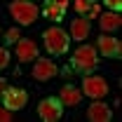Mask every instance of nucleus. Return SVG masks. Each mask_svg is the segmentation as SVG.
I'll return each instance as SVG.
<instances>
[{"mask_svg":"<svg viewBox=\"0 0 122 122\" xmlns=\"http://www.w3.org/2000/svg\"><path fill=\"white\" fill-rule=\"evenodd\" d=\"M87 120L89 122H110L113 120V110L101 99H94V103L87 108Z\"/></svg>","mask_w":122,"mask_h":122,"instance_id":"6e6552de","label":"nucleus"},{"mask_svg":"<svg viewBox=\"0 0 122 122\" xmlns=\"http://www.w3.org/2000/svg\"><path fill=\"white\" fill-rule=\"evenodd\" d=\"M5 87H7V82H5V80L0 77V94H2V89H5Z\"/></svg>","mask_w":122,"mask_h":122,"instance_id":"4be33fe9","label":"nucleus"},{"mask_svg":"<svg viewBox=\"0 0 122 122\" xmlns=\"http://www.w3.org/2000/svg\"><path fill=\"white\" fill-rule=\"evenodd\" d=\"M16 59L21 61V63L38 59V45L30 38H19L16 40Z\"/></svg>","mask_w":122,"mask_h":122,"instance_id":"9d476101","label":"nucleus"},{"mask_svg":"<svg viewBox=\"0 0 122 122\" xmlns=\"http://www.w3.org/2000/svg\"><path fill=\"white\" fill-rule=\"evenodd\" d=\"M0 99H2V106L10 108L14 113V110H21V108L26 106L28 94H26V89H21V87H5L2 94H0Z\"/></svg>","mask_w":122,"mask_h":122,"instance_id":"20e7f679","label":"nucleus"},{"mask_svg":"<svg viewBox=\"0 0 122 122\" xmlns=\"http://www.w3.org/2000/svg\"><path fill=\"white\" fill-rule=\"evenodd\" d=\"M59 73L56 63L52 59H35V66H33V77L45 82V80H52V77Z\"/></svg>","mask_w":122,"mask_h":122,"instance_id":"1a4fd4ad","label":"nucleus"},{"mask_svg":"<svg viewBox=\"0 0 122 122\" xmlns=\"http://www.w3.org/2000/svg\"><path fill=\"white\" fill-rule=\"evenodd\" d=\"M59 101L63 106H77L82 101V89H77L73 85H63L59 92Z\"/></svg>","mask_w":122,"mask_h":122,"instance_id":"f8f14e48","label":"nucleus"},{"mask_svg":"<svg viewBox=\"0 0 122 122\" xmlns=\"http://www.w3.org/2000/svg\"><path fill=\"white\" fill-rule=\"evenodd\" d=\"M7 63H10V52H7L5 47H0V71L7 68Z\"/></svg>","mask_w":122,"mask_h":122,"instance_id":"f3484780","label":"nucleus"},{"mask_svg":"<svg viewBox=\"0 0 122 122\" xmlns=\"http://www.w3.org/2000/svg\"><path fill=\"white\" fill-rule=\"evenodd\" d=\"M92 5H94V0H75V12L77 14H87V10H89Z\"/></svg>","mask_w":122,"mask_h":122,"instance_id":"2eb2a0df","label":"nucleus"},{"mask_svg":"<svg viewBox=\"0 0 122 122\" xmlns=\"http://www.w3.org/2000/svg\"><path fill=\"white\" fill-rule=\"evenodd\" d=\"M12 120V110H10V108H0V122H10Z\"/></svg>","mask_w":122,"mask_h":122,"instance_id":"6ab92c4d","label":"nucleus"},{"mask_svg":"<svg viewBox=\"0 0 122 122\" xmlns=\"http://www.w3.org/2000/svg\"><path fill=\"white\" fill-rule=\"evenodd\" d=\"M63 113V103H61L56 96H47L38 103V115L42 117L45 122H56Z\"/></svg>","mask_w":122,"mask_h":122,"instance_id":"39448f33","label":"nucleus"},{"mask_svg":"<svg viewBox=\"0 0 122 122\" xmlns=\"http://www.w3.org/2000/svg\"><path fill=\"white\" fill-rule=\"evenodd\" d=\"M92 33V24L87 16H77V19H73L71 21V38L73 40H77V42H82V40H87Z\"/></svg>","mask_w":122,"mask_h":122,"instance_id":"9b49d317","label":"nucleus"},{"mask_svg":"<svg viewBox=\"0 0 122 122\" xmlns=\"http://www.w3.org/2000/svg\"><path fill=\"white\" fill-rule=\"evenodd\" d=\"M0 38H2V30H0Z\"/></svg>","mask_w":122,"mask_h":122,"instance_id":"5701e85b","label":"nucleus"},{"mask_svg":"<svg viewBox=\"0 0 122 122\" xmlns=\"http://www.w3.org/2000/svg\"><path fill=\"white\" fill-rule=\"evenodd\" d=\"M10 14L14 16L16 24L28 26V24H35V19L40 16V12H38V7H35L33 0H14L10 5Z\"/></svg>","mask_w":122,"mask_h":122,"instance_id":"7ed1b4c3","label":"nucleus"},{"mask_svg":"<svg viewBox=\"0 0 122 122\" xmlns=\"http://www.w3.org/2000/svg\"><path fill=\"white\" fill-rule=\"evenodd\" d=\"M96 66H99V52H96V47L80 45L73 52L68 68H73L75 73H82V75H89L92 71H96Z\"/></svg>","mask_w":122,"mask_h":122,"instance_id":"f257e3e1","label":"nucleus"},{"mask_svg":"<svg viewBox=\"0 0 122 122\" xmlns=\"http://www.w3.org/2000/svg\"><path fill=\"white\" fill-rule=\"evenodd\" d=\"M87 14H89V19H96V16L101 14V7H99V5L94 2V5H92L89 10H87Z\"/></svg>","mask_w":122,"mask_h":122,"instance_id":"aec40b11","label":"nucleus"},{"mask_svg":"<svg viewBox=\"0 0 122 122\" xmlns=\"http://www.w3.org/2000/svg\"><path fill=\"white\" fill-rule=\"evenodd\" d=\"M99 26L101 30H108V33H113V30H117L122 26V16L120 12H103V14H99Z\"/></svg>","mask_w":122,"mask_h":122,"instance_id":"ddd939ff","label":"nucleus"},{"mask_svg":"<svg viewBox=\"0 0 122 122\" xmlns=\"http://www.w3.org/2000/svg\"><path fill=\"white\" fill-rule=\"evenodd\" d=\"M42 42H45V49L47 52H52L54 56H61V54H66L68 52V47H71V35L66 33L63 28H47L42 33Z\"/></svg>","mask_w":122,"mask_h":122,"instance_id":"f03ea898","label":"nucleus"},{"mask_svg":"<svg viewBox=\"0 0 122 122\" xmlns=\"http://www.w3.org/2000/svg\"><path fill=\"white\" fill-rule=\"evenodd\" d=\"M19 38H21V30H19V28H10V30H5V40H7V42H16Z\"/></svg>","mask_w":122,"mask_h":122,"instance_id":"dca6fc26","label":"nucleus"},{"mask_svg":"<svg viewBox=\"0 0 122 122\" xmlns=\"http://www.w3.org/2000/svg\"><path fill=\"white\" fill-rule=\"evenodd\" d=\"M82 94H87L89 99H103L108 94V82L99 75H85L82 80Z\"/></svg>","mask_w":122,"mask_h":122,"instance_id":"423d86ee","label":"nucleus"},{"mask_svg":"<svg viewBox=\"0 0 122 122\" xmlns=\"http://www.w3.org/2000/svg\"><path fill=\"white\" fill-rule=\"evenodd\" d=\"M47 2H52V5H59V7H63V10H66L71 0H47Z\"/></svg>","mask_w":122,"mask_h":122,"instance_id":"412c9836","label":"nucleus"},{"mask_svg":"<svg viewBox=\"0 0 122 122\" xmlns=\"http://www.w3.org/2000/svg\"><path fill=\"white\" fill-rule=\"evenodd\" d=\"M96 52L103 54V56H110V59H117L120 52H122V45H120V40L113 38V35H101L96 40Z\"/></svg>","mask_w":122,"mask_h":122,"instance_id":"0eeeda50","label":"nucleus"},{"mask_svg":"<svg viewBox=\"0 0 122 122\" xmlns=\"http://www.w3.org/2000/svg\"><path fill=\"white\" fill-rule=\"evenodd\" d=\"M103 2H106L108 10H113V12H120L122 10V0H103Z\"/></svg>","mask_w":122,"mask_h":122,"instance_id":"a211bd4d","label":"nucleus"},{"mask_svg":"<svg viewBox=\"0 0 122 122\" xmlns=\"http://www.w3.org/2000/svg\"><path fill=\"white\" fill-rule=\"evenodd\" d=\"M63 7H59V5H52V2H45V10H42V14L47 16V19H52V21H61L63 19Z\"/></svg>","mask_w":122,"mask_h":122,"instance_id":"4468645a","label":"nucleus"}]
</instances>
